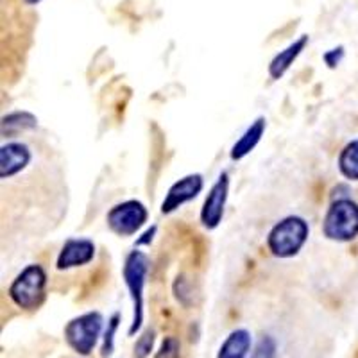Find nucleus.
Segmentation results:
<instances>
[{
  "instance_id": "1",
  "label": "nucleus",
  "mask_w": 358,
  "mask_h": 358,
  "mask_svg": "<svg viewBox=\"0 0 358 358\" xmlns=\"http://www.w3.org/2000/svg\"><path fill=\"white\" fill-rule=\"evenodd\" d=\"M147 271H149V260L145 252L131 251L124 264V281L129 289L131 299H133V322L129 326V337H133L142 328L143 322V287H145Z\"/></svg>"
},
{
  "instance_id": "2",
  "label": "nucleus",
  "mask_w": 358,
  "mask_h": 358,
  "mask_svg": "<svg viewBox=\"0 0 358 358\" xmlns=\"http://www.w3.org/2000/svg\"><path fill=\"white\" fill-rule=\"evenodd\" d=\"M306 238H308V224L301 217H287L271 229L267 245L274 257L290 258L301 251Z\"/></svg>"
},
{
  "instance_id": "3",
  "label": "nucleus",
  "mask_w": 358,
  "mask_h": 358,
  "mask_svg": "<svg viewBox=\"0 0 358 358\" xmlns=\"http://www.w3.org/2000/svg\"><path fill=\"white\" fill-rule=\"evenodd\" d=\"M47 274L41 265H29L17 276L9 287V297L13 303L24 310H34L43 303Z\"/></svg>"
},
{
  "instance_id": "4",
  "label": "nucleus",
  "mask_w": 358,
  "mask_h": 358,
  "mask_svg": "<svg viewBox=\"0 0 358 358\" xmlns=\"http://www.w3.org/2000/svg\"><path fill=\"white\" fill-rule=\"evenodd\" d=\"M322 229L330 241H353L358 235V204L351 199L334 201L324 217Z\"/></svg>"
},
{
  "instance_id": "5",
  "label": "nucleus",
  "mask_w": 358,
  "mask_h": 358,
  "mask_svg": "<svg viewBox=\"0 0 358 358\" xmlns=\"http://www.w3.org/2000/svg\"><path fill=\"white\" fill-rule=\"evenodd\" d=\"M104 317L99 312L83 313L65 326V341L78 355L88 357L101 338Z\"/></svg>"
},
{
  "instance_id": "6",
  "label": "nucleus",
  "mask_w": 358,
  "mask_h": 358,
  "mask_svg": "<svg viewBox=\"0 0 358 358\" xmlns=\"http://www.w3.org/2000/svg\"><path fill=\"white\" fill-rule=\"evenodd\" d=\"M147 220V208L140 201H126L117 204L108 213V226L118 236H131L142 228Z\"/></svg>"
},
{
  "instance_id": "7",
  "label": "nucleus",
  "mask_w": 358,
  "mask_h": 358,
  "mask_svg": "<svg viewBox=\"0 0 358 358\" xmlns=\"http://www.w3.org/2000/svg\"><path fill=\"white\" fill-rule=\"evenodd\" d=\"M228 188H229V178L228 174L219 176L212 190L208 192L206 199H204L203 210H201V222L204 228L215 229L220 224L224 215V206H226V199H228Z\"/></svg>"
},
{
  "instance_id": "8",
  "label": "nucleus",
  "mask_w": 358,
  "mask_h": 358,
  "mask_svg": "<svg viewBox=\"0 0 358 358\" xmlns=\"http://www.w3.org/2000/svg\"><path fill=\"white\" fill-rule=\"evenodd\" d=\"M204 181L201 174H190L185 176L183 179H179L169 188V194L165 201L162 203V213H172L176 212L179 206H183L188 201L196 199L197 194L203 190Z\"/></svg>"
},
{
  "instance_id": "9",
  "label": "nucleus",
  "mask_w": 358,
  "mask_h": 358,
  "mask_svg": "<svg viewBox=\"0 0 358 358\" xmlns=\"http://www.w3.org/2000/svg\"><path fill=\"white\" fill-rule=\"evenodd\" d=\"M95 255L94 242L88 238H70L66 244L63 245L59 257H57V268L59 271H66V268L79 267L88 262H92Z\"/></svg>"
},
{
  "instance_id": "10",
  "label": "nucleus",
  "mask_w": 358,
  "mask_h": 358,
  "mask_svg": "<svg viewBox=\"0 0 358 358\" xmlns=\"http://www.w3.org/2000/svg\"><path fill=\"white\" fill-rule=\"evenodd\" d=\"M31 158H33V155L24 143L13 142L8 145H2V149H0V176H2V179H9L24 171Z\"/></svg>"
},
{
  "instance_id": "11",
  "label": "nucleus",
  "mask_w": 358,
  "mask_h": 358,
  "mask_svg": "<svg viewBox=\"0 0 358 358\" xmlns=\"http://www.w3.org/2000/svg\"><path fill=\"white\" fill-rule=\"evenodd\" d=\"M267 120H265L264 117H258L255 122L251 124V126L245 129V133L242 134L241 138H238V142L233 145L231 149V159H242L245 158V156L249 155V152L255 149V147L258 145V142L262 140V136H264V131H265V126H267Z\"/></svg>"
},
{
  "instance_id": "12",
  "label": "nucleus",
  "mask_w": 358,
  "mask_h": 358,
  "mask_svg": "<svg viewBox=\"0 0 358 358\" xmlns=\"http://www.w3.org/2000/svg\"><path fill=\"white\" fill-rule=\"evenodd\" d=\"M308 43V36H301L297 41H294L292 45H289L285 50H281L276 57H274L271 65H268V73L273 79L283 78V73L290 69L294 62L297 59V56L303 52V49Z\"/></svg>"
},
{
  "instance_id": "13",
  "label": "nucleus",
  "mask_w": 358,
  "mask_h": 358,
  "mask_svg": "<svg viewBox=\"0 0 358 358\" xmlns=\"http://www.w3.org/2000/svg\"><path fill=\"white\" fill-rule=\"evenodd\" d=\"M251 350V334L244 328L235 330L222 342L217 358H245Z\"/></svg>"
},
{
  "instance_id": "14",
  "label": "nucleus",
  "mask_w": 358,
  "mask_h": 358,
  "mask_svg": "<svg viewBox=\"0 0 358 358\" xmlns=\"http://www.w3.org/2000/svg\"><path fill=\"white\" fill-rule=\"evenodd\" d=\"M36 117L27 111H17V113H11L8 117L2 118V134L4 136H13V134H18L22 131H29L36 127Z\"/></svg>"
},
{
  "instance_id": "15",
  "label": "nucleus",
  "mask_w": 358,
  "mask_h": 358,
  "mask_svg": "<svg viewBox=\"0 0 358 358\" xmlns=\"http://www.w3.org/2000/svg\"><path fill=\"white\" fill-rule=\"evenodd\" d=\"M338 169L348 179H358V140L342 149L338 156Z\"/></svg>"
},
{
  "instance_id": "16",
  "label": "nucleus",
  "mask_w": 358,
  "mask_h": 358,
  "mask_svg": "<svg viewBox=\"0 0 358 358\" xmlns=\"http://www.w3.org/2000/svg\"><path fill=\"white\" fill-rule=\"evenodd\" d=\"M276 355H278L276 341H274V337H271V335H265V337H262L260 342L257 344L251 358H276Z\"/></svg>"
},
{
  "instance_id": "17",
  "label": "nucleus",
  "mask_w": 358,
  "mask_h": 358,
  "mask_svg": "<svg viewBox=\"0 0 358 358\" xmlns=\"http://www.w3.org/2000/svg\"><path fill=\"white\" fill-rule=\"evenodd\" d=\"M118 321H120V315L115 313L113 317L108 322V328L104 331V341H102V357H110L113 353V341H115V331L118 328Z\"/></svg>"
},
{
  "instance_id": "18",
  "label": "nucleus",
  "mask_w": 358,
  "mask_h": 358,
  "mask_svg": "<svg viewBox=\"0 0 358 358\" xmlns=\"http://www.w3.org/2000/svg\"><path fill=\"white\" fill-rule=\"evenodd\" d=\"M152 346H155V331L147 330L143 331L142 337L134 344V357L136 358H147L151 355Z\"/></svg>"
},
{
  "instance_id": "19",
  "label": "nucleus",
  "mask_w": 358,
  "mask_h": 358,
  "mask_svg": "<svg viewBox=\"0 0 358 358\" xmlns=\"http://www.w3.org/2000/svg\"><path fill=\"white\" fill-rule=\"evenodd\" d=\"M179 341L174 337H167L162 342L158 353L155 358H178L179 357Z\"/></svg>"
},
{
  "instance_id": "20",
  "label": "nucleus",
  "mask_w": 358,
  "mask_h": 358,
  "mask_svg": "<svg viewBox=\"0 0 358 358\" xmlns=\"http://www.w3.org/2000/svg\"><path fill=\"white\" fill-rule=\"evenodd\" d=\"M342 56H344V50L334 49V50H330L328 54H324V62L328 63V66H331V69H334V66L338 65V62L342 59Z\"/></svg>"
},
{
  "instance_id": "21",
  "label": "nucleus",
  "mask_w": 358,
  "mask_h": 358,
  "mask_svg": "<svg viewBox=\"0 0 358 358\" xmlns=\"http://www.w3.org/2000/svg\"><path fill=\"white\" fill-rule=\"evenodd\" d=\"M155 233H156V226H152L151 229H147V231L143 233V238H138V241H136V245L149 244V242L152 241V236H155Z\"/></svg>"
},
{
  "instance_id": "22",
  "label": "nucleus",
  "mask_w": 358,
  "mask_h": 358,
  "mask_svg": "<svg viewBox=\"0 0 358 358\" xmlns=\"http://www.w3.org/2000/svg\"><path fill=\"white\" fill-rule=\"evenodd\" d=\"M25 2H29V4H36V2H40V0H25Z\"/></svg>"
}]
</instances>
